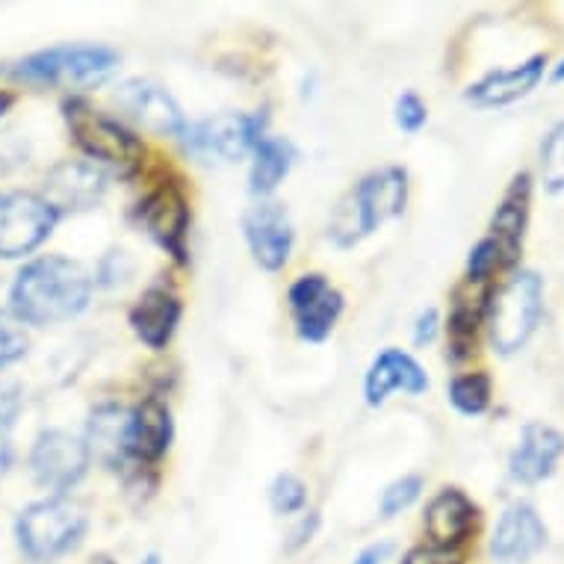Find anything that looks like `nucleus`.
I'll use <instances>...</instances> for the list:
<instances>
[{
  "mask_svg": "<svg viewBox=\"0 0 564 564\" xmlns=\"http://www.w3.org/2000/svg\"><path fill=\"white\" fill-rule=\"evenodd\" d=\"M59 216L39 193H0V260L24 258L51 237Z\"/></svg>",
  "mask_w": 564,
  "mask_h": 564,
  "instance_id": "8",
  "label": "nucleus"
},
{
  "mask_svg": "<svg viewBox=\"0 0 564 564\" xmlns=\"http://www.w3.org/2000/svg\"><path fill=\"white\" fill-rule=\"evenodd\" d=\"M435 334H437V311L435 307H429V311H423V314L416 316L414 343L416 346H426V343L435 340Z\"/></svg>",
  "mask_w": 564,
  "mask_h": 564,
  "instance_id": "34",
  "label": "nucleus"
},
{
  "mask_svg": "<svg viewBox=\"0 0 564 564\" xmlns=\"http://www.w3.org/2000/svg\"><path fill=\"white\" fill-rule=\"evenodd\" d=\"M269 502L275 514H299L307 506V485L293 473H278L269 485Z\"/></svg>",
  "mask_w": 564,
  "mask_h": 564,
  "instance_id": "27",
  "label": "nucleus"
},
{
  "mask_svg": "<svg viewBox=\"0 0 564 564\" xmlns=\"http://www.w3.org/2000/svg\"><path fill=\"white\" fill-rule=\"evenodd\" d=\"M473 281H467V288L455 293L453 311H449V355L455 361H462L470 355V346L476 340V328L485 319V311H488V293H476L473 296Z\"/></svg>",
  "mask_w": 564,
  "mask_h": 564,
  "instance_id": "25",
  "label": "nucleus"
},
{
  "mask_svg": "<svg viewBox=\"0 0 564 564\" xmlns=\"http://www.w3.org/2000/svg\"><path fill=\"white\" fill-rule=\"evenodd\" d=\"M449 402H453L462 414L476 416L490 405V379L485 372H467L458 376L449 384Z\"/></svg>",
  "mask_w": 564,
  "mask_h": 564,
  "instance_id": "26",
  "label": "nucleus"
},
{
  "mask_svg": "<svg viewBox=\"0 0 564 564\" xmlns=\"http://www.w3.org/2000/svg\"><path fill=\"white\" fill-rule=\"evenodd\" d=\"M544 65L546 56L535 54L529 56L527 63L488 72L479 84H473L470 89H467V101H473L476 107H506V104L520 101L523 95H529L538 84H541Z\"/></svg>",
  "mask_w": 564,
  "mask_h": 564,
  "instance_id": "21",
  "label": "nucleus"
},
{
  "mask_svg": "<svg viewBox=\"0 0 564 564\" xmlns=\"http://www.w3.org/2000/svg\"><path fill=\"white\" fill-rule=\"evenodd\" d=\"M423 494V479L416 473H408L402 479L390 481L388 488L381 490V518H397Z\"/></svg>",
  "mask_w": 564,
  "mask_h": 564,
  "instance_id": "30",
  "label": "nucleus"
},
{
  "mask_svg": "<svg viewBox=\"0 0 564 564\" xmlns=\"http://www.w3.org/2000/svg\"><path fill=\"white\" fill-rule=\"evenodd\" d=\"M10 104H12V95L0 93V116H3V112L10 110Z\"/></svg>",
  "mask_w": 564,
  "mask_h": 564,
  "instance_id": "38",
  "label": "nucleus"
},
{
  "mask_svg": "<svg viewBox=\"0 0 564 564\" xmlns=\"http://www.w3.org/2000/svg\"><path fill=\"white\" fill-rule=\"evenodd\" d=\"M390 550H393V544H388V541H384V544L367 546V550H364V553L355 558V564H384V558L390 555Z\"/></svg>",
  "mask_w": 564,
  "mask_h": 564,
  "instance_id": "37",
  "label": "nucleus"
},
{
  "mask_svg": "<svg viewBox=\"0 0 564 564\" xmlns=\"http://www.w3.org/2000/svg\"><path fill=\"white\" fill-rule=\"evenodd\" d=\"M544 544V520L538 518V511L527 502H514L497 520V529H494V538H490V553L506 564H520L529 562Z\"/></svg>",
  "mask_w": 564,
  "mask_h": 564,
  "instance_id": "15",
  "label": "nucleus"
},
{
  "mask_svg": "<svg viewBox=\"0 0 564 564\" xmlns=\"http://www.w3.org/2000/svg\"><path fill=\"white\" fill-rule=\"evenodd\" d=\"M564 455V435L546 423H527L520 432V441L509 458L511 479L523 485L544 481L555 470V464Z\"/></svg>",
  "mask_w": 564,
  "mask_h": 564,
  "instance_id": "17",
  "label": "nucleus"
},
{
  "mask_svg": "<svg viewBox=\"0 0 564 564\" xmlns=\"http://www.w3.org/2000/svg\"><path fill=\"white\" fill-rule=\"evenodd\" d=\"M142 564H160V558H158V555H149V558H145Z\"/></svg>",
  "mask_w": 564,
  "mask_h": 564,
  "instance_id": "40",
  "label": "nucleus"
},
{
  "mask_svg": "<svg viewBox=\"0 0 564 564\" xmlns=\"http://www.w3.org/2000/svg\"><path fill=\"white\" fill-rule=\"evenodd\" d=\"M172 435H175V423H172V411H169L163 399H142L130 411L128 453L133 462H160L169 453V446H172Z\"/></svg>",
  "mask_w": 564,
  "mask_h": 564,
  "instance_id": "18",
  "label": "nucleus"
},
{
  "mask_svg": "<svg viewBox=\"0 0 564 564\" xmlns=\"http://www.w3.org/2000/svg\"><path fill=\"white\" fill-rule=\"evenodd\" d=\"M128 426H130V411L121 405H98L89 416V426H86V449L89 458H98L104 467L119 470L130 462L128 453Z\"/></svg>",
  "mask_w": 564,
  "mask_h": 564,
  "instance_id": "22",
  "label": "nucleus"
},
{
  "mask_svg": "<svg viewBox=\"0 0 564 564\" xmlns=\"http://www.w3.org/2000/svg\"><path fill=\"white\" fill-rule=\"evenodd\" d=\"M397 124L405 133H416V130L423 128L429 119V110H426V104H423V98L416 93H405V95H399L397 98Z\"/></svg>",
  "mask_w": 564,
  "mask_h": 564,
  "instance_id": "32",
  "label": "nucleus"
},
{
  "mask_svg": "<svg viewBox=\"0 0 564 564\" xmlns=\"http://www.w3.org/2000/svg\"><path fill=\"white\" fill-rule=\"evenodd\" d=\"M86 514L77 502L65 497H47L21 511L15 538L24 555L36 562H51L56 555L72 553L86 535Z\"/></svg>",
  "mask_w": 564,
  "mask_h": 564,
  "instance_id": "5",
  "label": "nucleus"
},
{
  "mask_svg": "<svg viewBox=\"0 0 564 564\" xmlns=\"http://www.w3.org/2000/svg\"><path fill=\"white\" fill-rule=\"evenodd\" d=\"M267 119L260 112H219L184 130L186 149L207 163H234L258 149Z\"/></svg>",
  "mask_w": 564,
  "mask_h": 564,
  "instance_id": "7",
  "label": "nucleus"
},
{
  "mask_svg": "<svg viewBox=\"0 0 564 564\" xmlns=\"http://www.w3.org/2000/svg\"><path fill=\"white\" fill-rule=\"evenodd\" d=\"M558 80H564V59L553 68V84H558Z\"/></svg>",
  "mask_w": 564,
  "mask_h": 564,
  "instance_id": "39",
  "label": "nucleus"
},
{
  "mask_svg": "<svg viewBox=\"0 0 564 564\" xmlns=\"http://www.w3.org/2000/svg\"><path fill=\"white\" fill-rule=\"evenodd\" d=\"M12 420L10 414H3L0 411V473H7L12 467Z\"/></svg>",
  "mask_w": 564,
  "mask_h": 564,
  "instance_id": "35",
  "label": "nucleus"
},
{
  "mask_svg": "<svg viewBox=\"0 0 564 564\" xmlns=\"http://www.w3.org/2000/svg\"><path fill=\"white\" fill-rule=\"evenodd\" d=\"M24 351H28V334L15 316L0 311V367L19 361Z\"/></svg>",
  "mask_w": 564,
  "mask_h": 564,
  "instance_id": "31",
  "label": "nucleus"
},
{
  "mask_svg": "<svg viewBox=\"0 0 564 564\" xmlns=\"http://www.w3.org/2000/svg\"><path fill=\"white\" fill-rule=\"evenodd\" d=\"M529 198H532V181L529 175H518L511 181V186L502 195L497 214L490 219V234L494 240L500 242L502 254L509 263H514L520 254V246H523V231H527L529 223Z\"/></svg>",
  "mask_w": 564,
  "mask_h": 564,
  "instance_id": "23",
  "label": "nucleus"
},
{
  "mask_svg": "<svg viewBox=\"0 0 564 564\" xmlns=\"http://www.w3.org/2000/svg\"><path fill=\"white\" fill-rule=\"evenodd\" d=\"M104 193H107V175L101 166H95L89 160H65L47 172L39 195L56 216H65L93 210Z\"/></svg>",
  "mask_w": 564,
  "mask_h": 564,
  "instance_id": "11",
  "label": "nucleus"
},
{
  "mask_svg": "<svg viewBox=\"0 0 564 564\" xmlns=\"http://www.w3.org/2000/svg\"><path fill=\"white\" fill-rule=\"evenodd\" d=\"M181 314H184V307H181L177 293H172L163 284H154L139 296V302L130 311V325H133V334L139 340L149 349L160 351L166 349L169 340L175 337Z\"/></svg>",
  "mask_w": 564,
  "mask_h": 564,
  "instance_id": "19",
  "label": "nucleus"
},
{
  "mask_svg": "<svg viewBox=\"0 0 564 564\" xmlns=\"http://www.w3.org/2000/svg\"><path fill=\"white\" fill-rule=\"evenodd\" d=\"M541 314H544V281L532 269H520L488 299L485 319H488L494 349L500 355H514L523 349L541 323Z\"/></svg>",
  "mask_w": 564,
  "mask_h": 564,
  "instance_id": "3",
  "label": "nucleus"
},
{
  "mask_svg": "<svg viewBox=\"0 0 564 564\" xmlns=\"http://www.w3.org/2000/svg\"><path fill=\"white\" fill-rule=\"evenodd\" d=\"M316 527H319L316 511H307V518H302V523H299V527L290 532V541H288L290 553H293V550H299V546H305L307 541H311V535L316 532Z\"/></svg>",
  "mask_w": 564,
  "mask_h": 564,
  "instance_id": "36",
  "label": "nucleus"
},
{
  "mask_svg": "<svg viewBox=\"0 0 564 564\" xmlns=\"http://www.w3.org/2000/svg\"><path fill=\"white\" fill-rule=\"evenodd\" d=\"M408 202V172L402 166L376 169L355 186L332 216L328 234L343 249L370 237L379 225L399 216Z\"/></svg>",
  "mask_w": 564,
  "mask_h": 564,
  "instance_id": "2",
  "label": "nucleus"
},
{
  "mask_svg": "<svg viewBox=\"0 0 564 564\" xmlns=\"http://www.w3.org/2000/svg\"><path fill=\"white\" fill-rule=\"evenodd\" d=\"M402 564H462L458 550H441V546H414L411 553L402 558Z\"/></svg>",
  "mask_w": 564,
  "mask_h": 564,
  "instance_id": "33",
  "label": "nucleus"
},
{
  "mask_svg": "<svg viewBox=\"0 0 564 564\" xmlns=\"http://www.w3.org/2000/svg\"><path fill=\"white\" fill-rule=\"evenodd\" d=\"M121 54L95 42L54 45L21 59L15 75L28 84L47 86H98L119 68Z\"/></svg>",
  "mask_w": 564,
  "mask_h": 564,
  "instance_id": "4",
  "label": "nucleus"
},
{
  "mask_svg": "<svg viewBox=\"0 0 564 564\" xmlns=\"http://www.w3.org/2000/svg\"><path fill=\"white\" fill-rule=\"evenodd\" d=\"M500 267H509L500 242L494 240V237H485V240H479L470 249V258H467V281H473V284L488 281Z\"/></svg>",
  "mask_w": 564,
  "mask_h": 564,
  "instance_id": "29",
  "label": "nucleus"
},
{
  "mask_svg": "<svg viewBox=\"0 0 564 564\" xmlns=\"http://www.w3.org/2000/svg\"><path fill=\"white\" fill-rule=\"evenodd\" d=\"M116 101L130 119L137 121L139 128L151 130V133H160V137H177L184 133L186 121L181 116V107L175 104V98L163 89V86L151 84V80H128V84L119 86L116 93Z\"/></svg>",
  "mask_w": 564,
  "mask_h": 564,
  "instance_id": "14",
  "label": "nucleus"
},
{
  "mask_svg": "<svg viewBox=\"0 0 564 564\" xmlns=\"http://www.w3.org/2000/svg\"><path fill=\"white\" fill-rule=\"evenodd\" d=\"M65 121L68 130L86 158L98 160L104 166L119 169V172H133L142 160V142L133 130H128L119 119H110L107 112L95 110L93 104L72 98L65 104Z\"/></svg>",
  "mask_w": 564,
  "mask_h": 564,
  "instance_id": "6",
  "label": "nucleus"
},
{
  "mask_svg": "<svg viewBox=\"0 0 564 564\" xmlns=\"http://www.w3.org/2000/svg\"><path fill=\"white\" fill-rule=\"evenodd\" d=\"M541 175H544V186L550 189V193H562L564 189V121L550 130L544 149H541Z\"/></svg>",
  "mask_w": 564,
  "mask_h": 564,
  "instance_id": "28",
  "label": "nucleus"
},
{
  "mask_svg": "<svg viewBox=\"0 0 564 564\" xmlns=\"http://www.w3.org/2000/svg\"><path fill=\"white\" fill-rule=\"evenodd\" d=\"M288 302L299 337L307 343H323L343 314V293L334 290L328 278L319 272L296 278L288 293Z\"/></svg>",
  "mask_w": 564,
  "mask_h": 564,
  "instance_id": "10",
  "label": "nucleus"
},
{
  "mask_svg": "<svg viewBox=\"0 0 564 564\" xmlns=\"http://www.w3.org/2000/svg\"><path fill=\"white\" fill-rule=\"evenodd\" d=\"M473 523H476V506L458 488H444L441 494H435L429 502L426 518H423L429 544L441 546V550H458L464 538L470 535Z\"/></svg>",
  "mask_w": 564,
  "mask_h": 564,
  "instance_id": "20",
  "label": "nucleus"
},
{
  "mask_svg": "<svg viewBox=\"0 0 564 564\" xmlns=\"http://www.w3.org/2000/svg\"><path fill=\"white\" fill-rule=\"evenodd\" d=\"M95 278L84 263L59 254L30 260L10 290L12 316L21 325H54L84 314L93 299Z\"/></svg>",
  "mask_w": 564,
  "mask_h": 564,
  "instance_id": "1",
  "label": "nucleus"
},
{
  "mask_svg": "<svg viewBox=\"0 0 564 564\" xmlns=\"http://www.w3.org/2000/svg\"><path fill=\"white\" fill-rule=\"evenodd\" d=\"M30 470L42 488L56 490L63 497L65 490L75 488L89 470L86 441L68 435L63 429H45L30 449Z\"/></svg>",
  "mask_w": 564,
  "mask_h": 564,
  "instance_id": "9",
  "label": "nucleus"
},
{
  "mask_svg": "<svg viewBox=\"0 0 564 564\" xmlns=\"http://www.w3.org/2000/svg\"><path fill=\"white\" fill-rule=\"evenodd\" d=\"M393 390H405L411 397H420V393H426L429 390L426 370L416 364L414 355H408V351L397 349V346L384 349L379 358L370 364L367 379H364L367 405H381Z\"/></svg>",
  "mask_w": 564,
  "mask_h": 564,
  "instance_id": "16",
  "label": "nucleus"
},
{
  "mask_svg": "<svg viewBox=\"0 0 564 564\" xmlns=\"http://www.w3.org/2000/svg\"><path fill=\"white\" fill-rule=\"evenodd\" d=\"M251 172H249V186L251 193L267 198L278 189V184L290 175L293 160H296V149L293 142L284 137H263L258 142V149L251 151Z\"/></svg>",
  "mask_w": 564,
  "mask_h": 564,
  "instance_id": "24",
  "label": "nucleus"
},
{
  "mask_svg": "<svg viewBox=\"0 0 564 564\" xmlns=\"http://www.w3.org/2000/svg\"><path fill=\"white\" fill-rule=\"evenodd\" d=\"M242 231H246V242H249L251 258L258 267L278 272L290 260L296 234H293V223H290L284 204L260 198L242 216Z\"/></svg>",
  "mask_w": 564,
  "mask_h": 564,
  "instance_id": "12",
  "label": "nucleus"
},
{
  "mask_svg": "<svg viewBox=\"0 0 564 564\" xmlns=\"http://www.w3.org/2000/svg\"><path fill=\"white\" fill-rule=\"evenodd\" d=\"M95 564H112V562H110V558H98V562H95Z\"/></svg>",
  "mask_w": 564,
  "mask_h": 564,
  "instance_id": "41",
  "label": "nucleus"
},
{
  "mask_svg": "<svg viewBox=\"0 0 564 564\" xmlns=\"http://www.w3.org/2000/svg\"><path fill=\"white\" fill-rule=\"evenodd\" d=\"M139 225L149 237L166 249L175 260H186V231H189V207L177 186H158L139 204Z\"/></svg>",
  "mask_w": 564,
  "mask_h": 564,
  "instance_id": "13",
  "label": "nucleus"
}]
</instances>
